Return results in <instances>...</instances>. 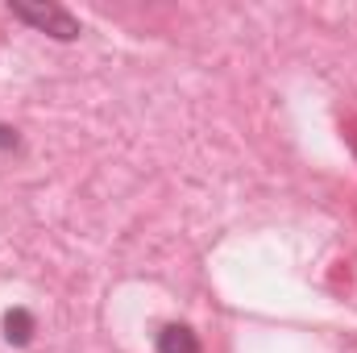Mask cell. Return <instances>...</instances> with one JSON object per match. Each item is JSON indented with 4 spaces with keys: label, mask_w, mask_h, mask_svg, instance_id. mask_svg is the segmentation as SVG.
<instances>
[{
    "label": "cell",
    "mask_w": 357,
    "mask_h": 353,
    "mask_svg": "<svg viewBox=\"0 0 357 353\" xmlns=\"http://www.w3.org/2000/svg\"><path fill=\"white\" fill-rule=\"evenodd\" d=\"M8 13L21 25H29V29L50 33L54 42H75L79 38V21L67 8H59V4H8Z\"/></svg>",
    "instance_id": "cell-1"
},
{
    "label": "cell",
    "mask_w": 357,
    "mask_h": 353,
    "mask_svg": "<svg viewBox=\"0 0 357 353\" xmlns=\"http://www.w3.org/2000/svg\"><path fill=\"white\" fill-rule=\"evenodd\" d=\"M0 333H4V341H8L13 350H25V345L33 341V333H38L33 312H29V308H8L4 320H0Z\"/></svg>",
    "instance_id": "cell-2"
},
{
    "label": "cell",
    "mask_w": 357,
    "mask_h": 353,
    "mask_svg": "<svg viewBox=\"0 0 357 353\" xmlns=\"http://www.w3.org/2000/svg\"><path fill=\"white\" fill-rule=\"evenodd\" d=\"M0 150L8 154V150H21V133L13 129V125H0Z\"/></svg>",
    "instance_id": "cell-4"
},
{
    "label": "cell",
    "mask_w": 357,
    "mask_h": 353,
    "mask_svg": "<svg viewBox=\"0 0 357 353\" xmlns=\"http://www.w3.org/2000/svg\"><path fill=\"white\" fill-rule=\"evenodd\" d=\"M154 350L158 353H199V337L187 324H162L158 337H154Z\"/></svg>",
    "instance_id": "cell-3"
}]
</instances>
